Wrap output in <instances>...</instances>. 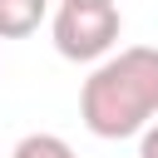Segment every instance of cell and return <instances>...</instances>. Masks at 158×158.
<instances>
[{"instance_id": "cell-3", "label": "cell", "mask_w": 158, "mask_h": 158, "mask_svg": "<svg viewBox=\"0 0 158 158\" xmlns=\"http://www.w3.org/2000/svg\"><path fill=\"white\" fill-rule=\"evenodd\" d=\"M49 0H0V40H25L44 25Z\"/></svg>"}, {"instance_id": "cell-5", "label": "cell", "mask_w": 158, "mask_h": 158, "mask_svg": "<svg viewBox=\"0 0 158 158\" xmlns=\"http://www.w3.org/2000/svg\"><path fill=\"white\" fill-rule=\"evenodd\" d=\"M138 158H158V118L138 133Z\"/></svg>"}, {"instance_id": "cell-1", "label": "cell", "mask_w": 158, "mask_h": 158, "mask_svg": "<svg viewBox=\"0 0 158 158\" xmlns=\"http://www.w3.org/2000/svg\"><path fill=\"white\" fill-rule=\"evenodd\" d=\"M158 114V49L128 44L118 54H104L94 74L79 89V118L94 138H133Z\"/></svg>"}, {"instance_id": "cell-6", "label": "cell", "mask_w": 158, "mask_h": 158, "mask_svg": "<svg viewBox=\"0 0 158 158\" xmlns=\"http://www.w3.org/2000/svg\"><path fill=\"white\" fill-rule=\"evenodd\" d=\"M59 5H114V0H59Z\"/></svg>"}, {"instance_id": "cell-2", "label": "cell", "mask_w": 158, "mask_h": 158, "mask_svg": "<svg viewBox=\"0 0 158 158\" xmlns=\"http://www.w3.org/2000/svg\"><path fill=\"white\" fill-rule=\"evenodd\" d=\"M123 35L118 5H59L49 20V40L74 64H99Z\"/></svg>"}, {"instance_id": "cell-4", "label": "cell", "mask_w": 158, "mask_h": 158, "mask_svg": "<svg viewBox=\"0 0 158 158\" xmlns=\"http://www.w3.org/2000/svg\"><path fill=\"white\" fill-rule=\"evenodd\" d=\"M10 158H79L59 133H25L15 148H10Z\"/></svg>"}]
</instances>
